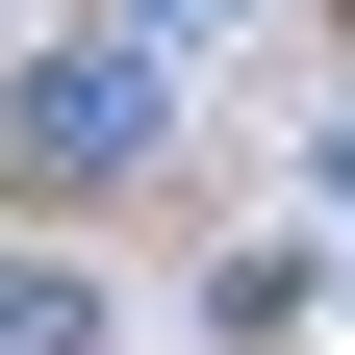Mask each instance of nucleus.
<instances>
[{
    "label": "nucleus",
    "instance_id": "obj_1",
    "mask_svg": "<svg viewBox=\"0 0 355 355\" xmlns=\"http://www.w3.org/2000/svg\"><path fill=\"white\" fill-rule=\"evenodd\" d=\"M153 127H178V76L127 51V26L51 51V76H0V178H51V203H76V178H153Z\"/></svg>",
    "mask_w": 355,
    "mask_h": 355
},
{
    "label": "nucleus",
    "instance_id": "obj_2",
    "mask_svg": "<svg viewBox=\"0 0 355 355\" xmlns=\"http://www.w3.org/2000/svg\"><path fill=\"white\" fill-rule=\"evenodd\" d=\"M0 355H102V304L76 279H0Z\"/></svg>",
    "mask_w": 355,
    "mask_h": 355
},
{
    "label": "nucleus",
    "instance_id": "obj_3",
    "mask_svg": "<svg viewBox=\"0 0 355 355\" xmlns=\"http://www.w3.org/2000/svg\"><path fill=\"white\" fill-rule=\"evenodd\" d=\"M102 26H127V51H153V76H178V51H203V26H229V0H102Z\"/></svg>",
    "mask_w": 355,
    "mask_h": 355
},
{
    "label": "nucleus",
    "instance_id": "obj_4",
    "mask_svg": "<svg viewBox=\"0 0 355 355\" xmlns=\"http://www.w3.org/2000/svg\"><path fill=\"white\" fill-rule=\"evenodd\" d=\"M330 203H355V127H330Z\"/></svg>",
    "mask_w": 355,
    "mask_h": 355
}]
</instances>
